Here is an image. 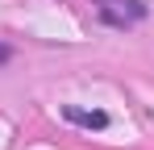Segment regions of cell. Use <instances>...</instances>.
I'll return each mask as SVG.
<instances>
[{
	"label": "cell",
	"instance_id": "cell-1",
	"mask_svg": "<svg viewBox=\"0 0 154 150\" xmlns=\"http://www.w3.org/2000/svg\"><path fill=\"white\" fill-rule=\"evenodd\" d=\"M96 13H100V21L112 25V29H125V25L146 21V4H142V0H100Z\"/></svg>",
	"mask_w": 154,
	"mask_h": 150
},
{
	"label": "cell",
	"instance_id": "cell-2",
	"mask_svg": "<svg viewBox=\"0 0 154 150\" xmlns=\"http://www.w3.org/2000/svg\"><path fill=\"white\" fill-rule=\"evenodd\" d=\"M63 117L71 125H79V129H108V113L104 108H75V104H67Z\"/></svg>",
	"mask_w": 154,
	"mask_h": 150
},
{
	"label": "cell",
	"instance_id": "cell-3",
	"mask_svg": "<svg viewBox=\"0 0 154 150\" xmlns=\"http://www.w3.org/2000/svg\"><path fill=\"white\" fill-rule=\"evenodd\" d=\"M4 58H8V46H0V63H4Z\"/></svg>",
	"mask_w": 154,
	"mask_h": 150
}]
</instances>
